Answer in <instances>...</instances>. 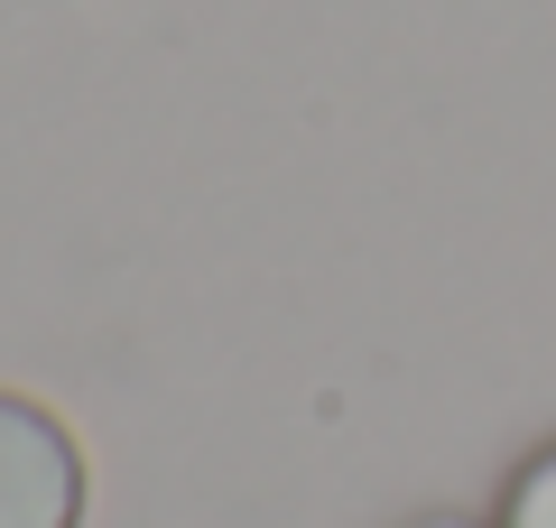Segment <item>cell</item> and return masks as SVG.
<instances>
[{"mask_svg": "<svg viewBox=\"0 0 556 528\" xmlns=\"http://www.w3.org/2000/svg\"><path fill=\"white\" fill-rule=\"evenodd\" d=\"M0 528H84V454L38 399L0 390Z\"/></svg>", "mask_w": 556, "mask_h": 528, "instance_id": "1", "label": "cell"}, {"mask_svg": "<svg viewBox=\"0 0 556 528\" xmlns=\"http://www.w3.org/2000/svg\"><path fill=\"white\" fill-rule=\"evenodd\" d=\"M492 528H556V445H538L529 464L510 473V491H501V519Z\"/></svg>", "mask_w": 556, "mask_h": 528, "instance_id": "2", "label": "cell"}, {"mask_svg": "<svg viewBox=\"0 0 556 528\" xmlns=\"http://www.w3.org/2000/svg\"><path fill=\"white\" fill-rule=\"evenodd\" d=\"M417 528H473V519H417Z\"/></svg>", "mask_w": 556, "mask_h": 528, "instance_id": "3", "label": "cell"}]
</instances>
